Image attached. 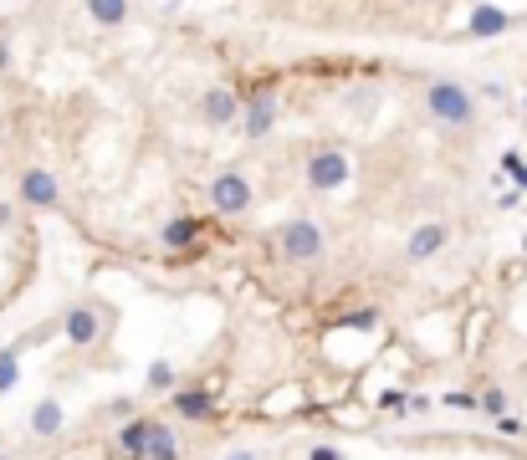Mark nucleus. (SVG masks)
<instances>
[{
    "mask_svg": "<svg viewBox=\"0 0 527 460\" xmlns=\"http://www.w3.org/2000/svg\"><path fill=\"white\" fill-rule=\"evenodd\" d=\"M374 409H379V414H410V394H405V389H384V394L374 399Z\"/></svg>",
    "mask_w": 527,
    "mask_h": 460,
    "instance_id": "obj_22",
    "label": "nucleus"
},
{
    "mask_svg": "<svg viewBox=\"0 0 527 460\" xmlns=\"http://www.w3.org/2000/svg\"><path fill=\"white\" fill-rule=\"evenodd\" d=\"M226 460H261V455H256V450H246V445H236V450H231Z\"/></svg>",
    "mask_w": 527,
    "mask_h": 460,
    "instance_id": "obj_29",
    "label": "nucleus"
},
{
    "mask_svg": "<svg viewBox=\"0 0 527 460\" xmlns=\"http://www.w3.org/2000/svg\"><path fill=\"white\" fill-rule=\"evenodd\" d=\"M87 21H98V26H123V21H128V6H123V0H93V6H87Z\"/></svg>",
    "mask_w": 527,
    "mask_h": 460,
    "instance_id": "obj_18",
    "label": "nucleus"
},
{
    "mask_svg": "<svg viewBox=\"0 0 527 460\" xmlns=\"http://www.w3.org/2000/svg\"><path fill=\"white\" fill-rule=\"evenodd\" d=\"M348 174H354V164H348L343 149H313L302 159V179H307V190L313 195H333L348 184Z\"/></svg>",
    "mask_w": 527,
    "mask_h": 460,
    "instance_id": "obj_3",
    "label": "nucleus"
},
{
    "mask_svg": "<svg viewBox=\"0 0 527 460\" xmlns=\"http://www.w3.org/2000/svg\"><path fill=\"white\" fill-rule=\"evenodd\" d=\"M62 338H67V343H77V348H93V343L103 338V307L82 302V307L62 312Z\"/></svg>",
    "mask_w": 527,
    "mask_h": 460,
    "instance_id": "obj_8",
    "label": "nucleus"
},
{
    "mask_svg": "<svg viewBox=\"0 0 527 460\" xmlns=\"http://www.w3.org/2000/svg\"><path fill=\"white\" fill-rule=\"evenodd\" d=\"M522 108H527V87H522Z\"/></svg>",
    "mask_w": 527,
    "mask_h": 460,
    "instance_id": "obj_32",
    "label": "nucleus"
},
{
    "mask_svg": "<svg viewBox=\"0 0 527 460\" xmlns=\"http://www.w3.org/2000/svg\"><path fill=\"white\" fill-rule=\"evenodd\" d=\"M149 460H185L180 435H174L169 425H159V420H154V435H149Z\"/></svg>",
    "mask_w": 527,
    "mask_h": 460,
    "instance_id": "obj_16",
    "label": "nucleus"
},
{
    "mask_svg": "<svg viewBox=\"0 0 527 460\" xmlns=\"http://www.w3.org/2000/svg\"><path fill=\"white\" fill-rule=\"evenodd\" d=\"M277 98H272V87L267 92H251L246 98V113H241V133L251 138V144H261V138H267L272 128H277Z\"/></svg>",
    "mask_w": 527,
    "mask_h": 460,
    "instance_id": "obj_9",
    "label": "nucleus"
},
{
    "mask_svg": "<svg viewBox=\"0 0 527 460\" xmlns=\"http://www.w3.org/2000/svg\"><path fill=\"white\" fill-rule=\"evenodd\" d=\"M205 230V220H195V215H180V220H169L164 230H159V241L169 246V251H180V246H190L195 236Z\"/></svg>",
    "mask_w": 527,
    "mask_h": 460,
    "instance_id": "obj_15",
    "label": "nucleus"
},
{
    "mask_svg": "<svg viewBox=\"0 0 527 460\" xmlns=\"http://www.w3.org/2000/svg\"><path fill=\"white\" fill-rule=\"evenodd\" d=\"M277 251L292 261V266H307V261H323L328 251V230L313 220V215H297L277 230Z\"/></svg>",
    "mask_w": 527,
    "mask_h": 460,
    "instance_id": "obj_2",
    "label": "nucleus"
},
{
    "mask_svg": "<svg viewBox=\"0 0 527 460\" xmlns=\"http://www.w3.org/2000/svg\"><path fill=\"white\" fill-rule=\"evenodd\" d=\"M251 200H256V190H251V179L241 169H221L210 179V210L215 215H246Z\"/></svg>",
    "mask_w": 527,
    "mask_h": 460,
    "instance_id": "obj_4",
    "label": "nucleus"
},
{
    "mask_svg": "<svg viewBox=\"0 0 527 460\" xmlns=\"http://www.w3.org/2000/svg\"><path fill=\"white\" fill-rule=\"evenodd\" d=\"M307 460H348V450H338V445H313V450H307Z\"/></svg>",
    "mask_w": 527,
    "mask_h": 460,
    "instance_id": "obj_24",
    "label": "nucleus"
},
{
    "mask_svg": "<svg viewBox=\"0 0 527 460\" xmlns=\"http://www.w3.org/2000/svg\"><path fill=\"white\" fill-rule=\"evenodd\" d=\"M425 113L441 123V128L466 133V128L476 123V92H471L461 77H430V82H425Z\"/></svg>",
    "mask_w": 527,
    "mask_h": 460,
    "instance_id": "obj_1",
    "label": "nucleus"
},
{
    "mask_svg": "<svg viewBox=\"0 0 527 460\" xmlns=\"http://www.w3.org/2000/svg\"><path fill=\"white\" fill-rule=\"evenodd\" d=\"M451 246V225L446 220H425V225H415L410 230V236H405V261H435V256H441Z\"/></svg>",
    "mask_w": 527,
    "mask_h": 460,
    "instance_id": "obj_7",
    "label": "nucleus"
},
{
    "mask_svg": "<svg viewBox=\"0 0 527 460\" xmlns=\"http://www.w3.org/2000/svg\"><path fill=\"white\" fill-rule=\"evenodd\" d=\"M430 409H435L430 394H410V414H430Z\"/></svg>",
    "mask_w": 527,
    "mask_h": 460,
    "instance_id": "obj_26",
    "label": "nucleus"
},
{
    "mask_svg": "<svg viewBox=\"0 0 527 460\" xmlns=\"http://www.w3.org/2000/svg\"><path fill=\"white\" fill-rule=\"evenodd\" d=\"M0 460H6V450H0Z\"/></svg>",
    "mask_w": 527,
    "mask_h": 460,
    "instance_id": "obj_33",
    "label": "nucleus"
},
{
    "mask_svg": "<svg viewBox=\"0 0 527 460\" xmlns=\"http://www.w3.org/2000/svg\"><path fill=\"white\" fill-rule=\"evenodd\" d=\"M144 389H149V394H174V389H180V368H174L169 358H154V363L144 368Z\"/></svg>",
    "mask_w": 527,
    "mask_h": 460,
    "instance_id": "obj_14",
    "label": "nucleus"
},
{
    "mask_svg": "<svg viewBox=\"0 0 527 460\" xmlns=\"http://www.w3.org/2000/svg\"><path fill=\"white\" fill-rule=\"evenodd\" d=\"M169 409L180 414V420H190V425H210L215 414H221V404H215L210 389H174L169 394Z\"/></svg>",
    "mask_w": 527,
    "mask_h": 460,
    "instance_id": "obj_12",
    "label": "nucleus"
},
{
    "mask_svg": "<svg viewBox=\"0 0 527 460\" xmlns=\"http://www.w3.org/2000/svg\"><path fill=\"white\" fill-rule=\"evenodd\" d=\"M6 225H16V205H11V200H0V230H6Z\"/></svg>",
    "mask_w": 527,
    "mask_h": 460,
    "instance_id": "obj_28",
    "label": "nucleus"
},
{
    "mask_svg": "<svg viewBox=\"0 0 527 460\" xmlns=\"http://www.w3.org/2000/svg\"><path fill=\"white\" fill-rule=\"evenodd\" d=\"M517 195H527V164L517 169Z\"/></svg>",
    "mask_w": 527,
    "mask_h": 460,
    "instance_id": "obj_31",
    "label": "nucleus"
},
{
    "mask_svg": "<svg viewBox=\"0 0 527 460\" xmlns=\"http://www.w3.org/2000/svg\"><path fill=\"white\" fill-rule=\"evenodd\" d=\"M31 435H57L62 425H67V409H62V399H41V404H31Z\"/></svg>",
    "mask_w": 527,
    "mask_h": 460,
    "instance_id": "obj_13",
    "label": "nucleus"
},
{
    "mask_svg": "<svg viewBox=\"0 0 527 460\" xmlns=\"http://www.w3.org/2000/svg\"><path fill=\"white\" fill-rule=\"evenodd\" d=\"M16 200H21L26 210H57V205H62V184H57L52 169L31 164V169H21V179H16Z\"/></svg>",
    "mask_w": 527,
    "mask_h": 460,
    "instance_id": "obj_5",
    "label": "nucleus"
},
{
    "mask_svg": "<svg viewBox=\"0 0 527 460\" xmlns=\"http://www.w3.org/2000/svg\"><path fill=\"white\" fill-rule=\"evenodd\" d=\"M435 404H441V409H456V414H476V409H481V394H471V389H446Z\"/></svg>",
    "mask_w": 527,
    "mask_h": 460,
    "instance_id": "obj_21",
    "label": "nucleus"
},
{
    "mask_svg": "<svg viewBox=\"0 0 527 460\" xmlns=\"http://www.w3.org/2000/svg\"><path fill=\"white\" fill-rule=\"evenodd\" d=\"M512 31V11H502V6H471L466 11V41H497V36H507Z\"/></svg>",
    "mask_w": 527,
    "mask_h": 460,
    "instance_id": "obj_10",
    "label": "nucleus"
},
{
    "mask_svg": "<svg viewBox=\"0 0 527 460\" xmlns=\"http://www.w3.org/2000/svg\"><path fill=\"white\" fill-rule=\"evenodd\" d=\"M481 414H492V420H502V414H512V394H507L502 384L481 389Z\"/></svg>",
    "mask_w": 527,
    "mask_h": 460,
    "instance_id": "obj_20",
    "label": "nucleus"
},
{
    "mask_svg": "<svg viewBox=\"0 0 527 460\" xmlns=\"http://www.w3.org/2000/svg\"><path fill=\"white\" fill-rule=\"evenodd\" d=\"M108 414H113V420H139V414H134V404H128V399H108Z\"/></svg>",
    "mask_w": 527,
    "mask_h": 460,
    "instance_id": "obj_23",
    "label": "nucleus"
},
{
    "mask_svg": "<svg viewBox=\"0 0 527 460\" xmlns=\"http://www.w3.org/2000/svg\"><path fill=\"white\" fill-rule=\"evenodd\" d=\"M21 384V348H0V399Z\"/></svg>",
    "mask_w": 527,
    "mask_h": 460,
    "instance_id": "obj_17",
    "label": "nucleus"
},
{
    "mask_svg": "<svg viewBox=\"0 0 527 460\" xmlns=\"http://www.w3.org/2000/svg\"><path fill=\"white\" fill-rule=\"evenodd\" d=\"M379 322H384V312H379V307H359V312H348V317H338V322H333V328H348V333H374V328H379Z\"/></svg>",
    "mask_w": 527,
    "mask_h": 460,
    "instance_id": "obj_19",
    "label": "nucleus"
},
{
    "mask_svg": "<svg viewBox=\"0 0 527 460\" xmlns=\"http://www.w3.org/2000/svg\"><path fill=\"white\" fill-rule=\"evenodd\" d=\"M149 435H154V420H149V414L118 425V435H113V460H149Z\"/></svg>",
    "mask_w": 527,
    "mask_h": 460,
    "instance_id": "obj_11",
    "label": "nucleus"
},
{
    "mask_svg": "<svg viewBox=\"0 0 527 460\" xmlns=\"http://www.w3.org/2000/svg\"><path fill=\"white\" fill-rule=\"evenodd\" d=\"M0 67H11V41H0Z\"/></svg>",
    "mask_w": 527,
    "mask_h": 460,
    "instance_id": "obj_30",
    "label": "nucleus"
},
{
    "mask_svg": "<svg viewBox=\"0 0 527 460\" xmlns=\"http://www.w3.org/2000/svg\"><path fill=\"white\" fill-rule=\"evenodd\" d=\"M522 164H527V159H522L517 149H507V154L497 159V169H502V174H512V179H517V169H522Z\"/></svg>",
    "mask_w": 527,
    "mask_h": 460,
    "instance_id": "obj_25",
    "label": "nucleus"
},
{
    "mask_svg": "<svg viewBox=\"0 0 527 460\" xmlns=\"http://www.w3.org/2000/svg\"><path fill=\"white\" fill-rule=\"evenodd\" d=\"M497 430H502V435H522V420H517V414H502Z\"/></svg>",
    "mask_w": 527,
    "mask_h": 460,
    "instance_id": "obj_27",
    "label": "nucleus"
},
{
    "mask_svg": "<svg viewBox=\"0 0 527 460\" xmlns=\"http://www.w3.org/2000/svg\"><path fill=\"white\" fill-rule=\"evenodd\" d=\"M200 113H205V123H210V128H231V123H241V113H246V98H241L236 87L215 82V87H205V98H200Z\"/></svg>",
    "mask_w": 527,
    "mask_h": 460,
    "instance_id": "obj_6",
    "label": "nucleus"
}]
</instances>
